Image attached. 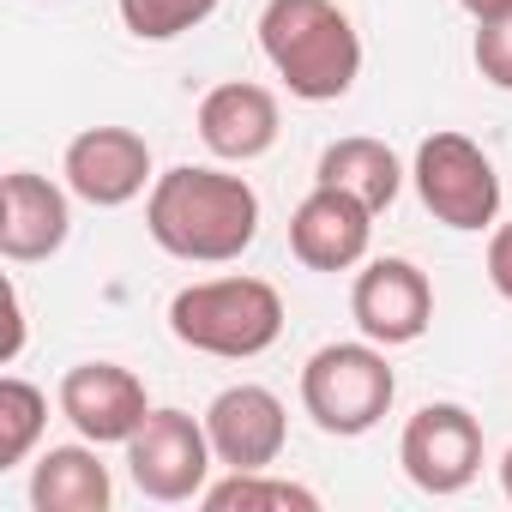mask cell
<instances>
[{"mask_svg": "<svg viewBox=\"0 0 512 512\" xmlns=\"http://www.w3.org/2000/svg\"><path fill=\"white\" fill-rule=\"evenodd\" d=\"M145 229L169 260L187 266H229L253 247L260 235V193L247 187V175L181 163L151 181L145 199Z\"/></svg>", "mask_w": 512, "mask_h": 512, "instance_id": "6da1fadb", "label": "cell"}, {"mask_svg": "<svg viewBox=\"0 0 512 512\" xmlns=\"http://www.w3.org/2000/svg\"><path fill=\"white\" fill-rule=\"evenodd\" d=\"M260 49L302 103H338L362 73V37L338 0H266Z\"/></svg>", "mask_w": 512, "mask_h": 512, "instance_id": "7a4b0ae2", "label": "cell"}, {"mask_svg": "<svg viewBox=\"0 0 512 512\" xmlns=\"http://www.w3.org/2000/svg\"><path fill=\"white\" fill-rule=\"evenodd\" d=\"M169 332L175 344L223 362L266 356L284 338V296L266 278H205L175 290L169 302Z\"/></svg>", "mask_w": 512, "mask_h": 512, "instance_id": "3957f363", "label": "cell"}, {"mask_svg": "<svg viewBox=\"0 0 512 512\" xmlns=\"http://www.w3.org/2000/svg\"><path fill=\"white\" fill-rule=\"evenodd\" d=\"M392 398H398V374L386 362V344H374V338L320 344L302 368V410L332 440H356V434L380 428Z\"/></svg>", "mask_w": 512, "mask_h": 512, "instance_id": "277c9868", "label": "cell"}, {"mask_svg": "<svg viewBox=\"0 0 512 512\" xmlns=\"http://www.w3.org/2000/svg\"><path fill=\"white\" fill-rule=\"evenodd\" d=\"M410 181H416V199L434 223L446 229H488L500 217V175H494V157L464 139V133H428L416 145V163H410Z\"/></svg>", "mask_w": 512, "mask_h": 512, "instance_id": "5b68a950", "label": "cell"}, {"mask_svg": "<svg viewBox=\"0 0 512 512\" xmlns=\"http://www.w3.org/2000/svg\"><path fill=\"white\" fill-rule=\"evenodd\" d=\"M211 434H205V416L193 422L187 410H151L139 422V434L127 440V476L145 500H163V506H181V500H199L205 482H211Z\"/></svg>", "mask_w": 512, "mask_h": 512, "instance_id": "8992f818", "label": "cell"}, {"mask_svg": "<svg viewBox=\"0 0 512 512\" xmlns=\"http://www.w3.org/2000/svg\"><path fill=\"white\" fill-rule=\"evenodd\" d=\"M398 464L422 494H464L482 470V422L464 404H422L404 422Z\"/></svg>", "mask_w": 512, "mask_h": 512, "instance_id": "52a82bcc", "label": "cell"}, {"mask_svg": "<svg viewBox=\"0 0 512 512\" xmlns=\"http://www.w3.org/2000/svg\"><path fill=\"white\" fill-rule=\"evenodd\" d=\"M61 416L79 428V440L91 446H127L139 434V422L151 416L145 380L121 362H79L61 374Z\"/></svg>", "mask_w": 512, "mask_h": 512, "instance_id": "ba28073f", "label": "cell"}, {"mask_svg": "<svg viewBox=\"0 0 512 512\" xmlns=\"http://www.w3.org/2000/svg\"><path fill=\"white\" fill-rule=\"evenodd\" d=\"M205 434H211V452L223 470H272L284 458V440H290V416H284V398L272 386H223L205 410Z\"/></svg>", "mask_w": 512, "mask_h": 512, "instance_id": "9c48e42d", "label": "cell"}, {"mask_svg": "<svg viewBox=\"0 0 512 512\" xmlns=\"http://www.w3.org/2000/svg\"><path fill=\"white\" fill-rule=\"evenodd\" d=\"M350 314H356L362 338H374L386 350L416 344L434 326V284H428V272L416 260H368L356 272Z\"/></svg>", "mask_w": 512, "mask_h": 512, "instance_id": "30bf717a", "label": "cell"}, {"mask_svg": "<svg viewBox=\"0 0 512 512\" xmlns=\"http://www.w3.org/2000/svg\"><path fill=\"white\" fill-rule=\"evenodd\" d=\"M61 175L73 187V199L97 205V211H115L127 199H139L157 175H151V145L145 133L133 127H85L67 157H61Z\"/></svg>", "mask_w": 512, "mask_h": 512, "instance_id": "8fae6325", "label": "cell"}, {"mask_svg": "<svg viewBox=\"0 0 512 512\" xmlns=\"http://www.w3.org/2000/svg\"><path fill=\"white\" fill-rule=\"evenodd\" d=\"M368 241H374V211L344 193L314 181V193L290 211V253L308 272H350L368 260Z\"/></svg>", "mask_w": 512, "mask_h": 512, "instance_id": "7c38bea8", "label": "cell"}, {"mask_svg": "<svg viewBox=\"0 0 512 512\" xmlns=\"http://www.w3.org/2000/svg\"><path fill=\"white\" fill-rule=\"evenodd\" d=\"M73 187H55L49 175L37 169H13L0 181V253L13 266H37V260H55L73 235V205H67Z\"/></svg>", "mask_w": 512, "mask_h": 512, "instance_id": "4fadbf2b", "label": "cell"}, {"mask_svg": "<svg viewBox=\"0 0 512 512\" xmlns=\"http://www.w3.org/2000/svg\"><path fill=\"white\" fill-rule=\"evenodd\" d=\"M193 127H199V145H205L211 157H223V163H253V157H266V151L278 145L284 115H278V97H272L266 85L229 79V85H211V91L199 97Z\"/></svg>", "mask_w": 512, "mask_h": 512, "instance_id": "5bb4252c", "label": "cell"}, {"mask_svg": "<svg viewBox=\"0 0 512 512\" xmlns=\"http://www.w3.org/2000/svg\"><path fill=\"white\" fill-rule=\"evenodd\" d=\"M115 482L97 446H49L31 470V506L37 512H109Z\"/></svg>", "mask_w": 512, "mask_h": 512, "instance_id": "9a60e30c", "label": "cell"}, {"mask_svg": "<svg viewBox=\"0 0 512 512\" xmlns=\"http://www.w3.org/2000/svg\"><path fill=\"white\" fill-rule=\"evenodd\" d=\"M314 181L356 193L368 211H386V205L398 199V187H404V163L392 157V145H386V139L350 133V139H332V145L320 151V169H314Z\"/></svg>", "mask_w": 512, "mask_h": 512, "instance_id": "2e32d148", "label": "cell"}, {"mask_svg": "<svg viewBox=\"0 0 512 512\" xmlns=\"http://www.w3.org/2000/svg\"><path fill=\"white\" fill-rule=\"evenodd\" d=\"M205 512H314L320 494L302 482H284L272 470H229L223 482H205Z\"/></svg>", "mask_w": 512, "mask_h": 512, "instance_id": "e0dca14e", "label": "cell"}, {"mask_svg": "<svg viewBox=\"0 0 512 512\" xmlns=\"http://www.w3.org/2000/svg\"><path fill=\"white\" fill-rule=\"evenodd\" d=\"M43 428H49V398L31 380L7 374L0 380V470H19L37 452Z\"/></svg>", "mask_w": 512, "mask_h": 512, "instance_id": "ac0fdd59", "label": "cell"}, {"mask_svg": "<svg viewBox=\"0 0 512 512\" xmlns=\"http://www.w3.org/2000/svg\"><path fill=\"white\" fill-rule=\"evenodd\" d=\"M115 7L139 43H175L217 13V0H115Z\"/></svg>", "mask_w": 512, "mask_h": 512, "instance_id": "d6986e66", "label": "cell"}, {"mask_svg": "<svg viewBox=\"0 0 512 512\" xmlns=\"http://www.w3.org/2000/svg\"><path fill=\"white\" fill-rule=\"evenodd\" d=\"M470 55H476V73H482L494 91H512V0H506L500 13L476 19V43H470Z\"/></svg>", "mask_w": 512, "mask_h": 512, "instance_id": "ffe728a7", "label": "cell"}, {"mask_svg": "<svg viewBox=\"0 0 512 512\" xmlns=\"http://www.w3.org/2000/svg\"><path fill=\"white\" fill-rule=\"evenodd\" d=\"M488 284L512 302V223H500V229L488 235Z\"/></svg>", "mask_w": 512, "mask_h": 512, "instance_id": "44dd1931", "label": "cell"}, {"mask_svg": "<svg viewBox=\"0 0 512 512\" xmlns=\"http://www.w3.org/2000/svg\"><path fill=\"white\" fill-rule=\"evenodd\" d=\"M19 350H25V296L7 278V350H0V362H19Z\"/></svg>", "mask_w": 512, "mask_h": 512, "instance_id": "7402d4cb", "label": "cell"}, {"mask_svg": "<svg viewBox=\"0 0 512 512\" xmlns=\"http://www.w3.org/2000/svg\"><path fill=\"white\" fill-rule=\"evenodd\" d=\"M458 7H464L470 19H488V13H500V7H506V0H458Z\"/></svg>", "mask_w": 512, "mask_h": 512, "instance_id": "603a6c76", "label": "cell"}, {"mask_svg": "<svg viewBox=\"0 0 512 512\" xmlns=\"http://www.w3.org/2000/svg\"><path fill=\"white\" fill-rule=\"evenodd\" d=\"M500 488H506V500H512V452L500 458Z\"/></svg>", "mask_w": 512, "mask_h": 512, "instance_id": "cb8c5ba5", "label": "cell"}]
</instances>
